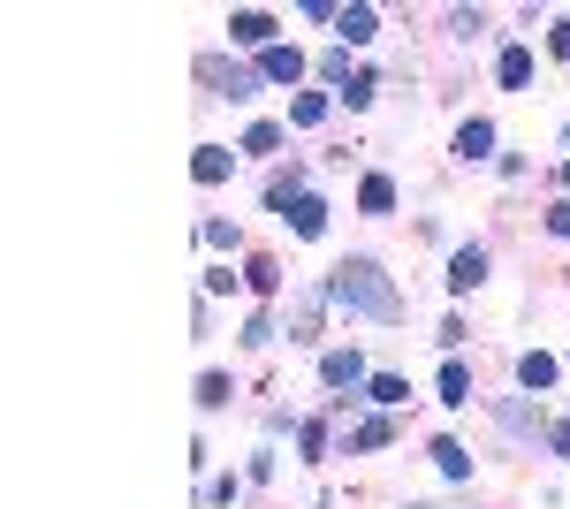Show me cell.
I'll use <instances>...</instances> for the list:
<instances>
[{"instance_id": "obj_1", "label": "cell", "mask_w": 570, "mask_h": 509, "mask_svg": "<svg viewBox=\"0 0 570 509\" xmlns=\"http://www.w3.org/2000/svg\"><path fill=\"white\" fill-rule=\"evenodd\" d=\"M327 304L351 312V320H373V327H395V320H403V297H395V282L373 258H343V266L327 274Z\"/></svg>"}, {"instance_id": "obj_2", "label": "cell", "mask_w": 570, "mask_h": 509, "mask_svg": "<svg viewBox=\"0 0 570 509\" xmlns=\"http://www.w3.org/2000/svg\"><path fill=\"white\" fill-rule=\"evenodd\" d=\"M480 282H487V252H480V244H464V252L449 258V297H472Z\"/></svg>"}, {"instance_id": "obj_3", "label": "cell", "mask_w": 570, "mask_h": 509, "mask_svg": "<svg viewBox=\"0 0 570 509\" xmlns=\"http://www.w3.org/2000/svg\"><path fill=\"white\" fill-rule=\"evenodd\" d=\"M228 39L236 46H274V16H266V8H236V16H228Z\"/></svg>"}, {"instance_id": "obj_4", "label": "cell", "mask_w": 570, "mask_h": 509, "mask_svg": "<svg viewBox=\"0 0 570 509\" xmlns=\"http://www.w3.org/2000/svg\"><path fill=\"white\" fill-rule=\"evenodd\" d=\"M320 381L327 388H357V381H373V373H365L357 350H327V358H320Z\"/></svg>"}, {"instance_id": "obj_5", "label": "cell", "mask_w": 570, "mask_h": 509, "mask_svg": "<svg viewBox=\"0 0 570 509\" xmlns=\"http://www.w3.org/2000/svg\"><path fill=\"white\" fill-rule=\"evenodd\" d=\"M259 77H266V85H297V77H305V53H297V46H266Z\"/></svg>"}, {"instance_id": "obj_6", "label": "cell", "mask_w": 570, "mask_h": 509, "mask_svg": "<svg viewBox=\"0 0 570 509\" xmlns=\"http://www.w3.org/2000/svg\"><path fill=\"white\" fill-rule=\"evenodd\" d=\"M487 153H494V123H487V115H472V123L456 129V160L472 168V160H487Z\"/></svg>"}, {"instance_id": "obj_7", "label": "cell", "mask_w": 570, "mask_h": 509, "mask_svg": "<svg viewBox=\"0 0 570 509\" xmlns=\"http://www.w3.org/2000/svg\"><path fill=\"white\" fill-rule=\"evenodd\" d=\"M556 373H563V365H556L548 350H525V358H518V388H525V395H540V388H556Z\"/></svg>"}, {"instance_id": "obj_8", "label": "cell", "mask_w": 570, "mask_h": 509, "mask_svg": "<svg viewBox=\"0 0 570 509\" xmlns=\"http://www.w3.org/2000/svg\"><path fill=\"white\" fill-rule=\"evenodd\" d=\"M494 77H502V91H525V85H532V46H502Z\"/></svg>"}, {"instance_id": "obj_9", "label": "cell", "mask_w": 570, "mask_h": 509, "mask_svg": "<svg viewBox=\"0 0 570 509\" xmlns=\"http://www.w3.org/2000/svg\"><path fill=\"white\" fill-rule=\"evenodd\" d=\"M206 77L220 85V99H259V85H266L259 69H214V61H206Z\"/></svg>"}, {"instance_id": "obj_10", "label": "cell", "mask_w": 570, "mask_h": 509, "mask_svg": "<svg viewBox=\"0 0 570 509\" xmlns=\"http://www.w3.org/2000/svg\"><path fill=\"white\" fill-rule=\"evenodd\" d=\"M228 168H236V153H228V145H198V160H190V175H198L206 190H214V183H228Z\"/></svg>"}, {"instance_id": "obj_11", "label": "cell", "mask_w": 570, "mask_h": 509, "mask_svg": "<svg viewBox=\"0 0 570 509\" xmlns=\"http://www.w3.org/2000/svg\"><path fill=\"white\" fill-rule=\"evenodd\" d=\"M282 221H289V228H297L305 244H312V236H327V206H320L312 190H305V198H297V206H289V213H282Z\"/></svg>"}, {"instance_id": "obj_12", "label": "cell", "mask_w": 570, "mask_h": 509, "mask_svg": "<svg viewBox=\"0 0 570 509\" xmlns=\"http://www.w3.org/2000/svg\"><path fill=\"white\" fill-rule=\"evenodd\" d=\"M335 31H343V46H373V39H381V16H373V8H343Z\"/></svg>"}, {"instance_id": "obj_13", "label": "cell", "mask_w": 570, "mask_h": 509, "mask_svg": "<svg viewBox=\"0 0 570 509\" xmlns=\"http://www.w3.org/2000/svg\"><path fill=\"white\" fill-rule=\"evenodd\" d=\"M365 395H373L381 411H395V403H411V381H403V373H373V381H365Z\"/></svg>"}, {"instance_id": "obj_14", "label": "cell", "mask_w": 570, "mask_h": 509, "mask_svg": "<svg viewBox=\"0 0 570 509\" xmlns=\"http://www.w3.org/2000/svg\"><path fill=\"white\" fill-rule=\"evenodd\" d=\"M434 464H441V479H472V457H464V441H434Z\"/></svg>"}, {"instance_id": "obj_15", "label": "cell", "mask_w": 570, "mask_h": 509, "mask_svg": "<svg viewBox=\"0 0 570 509\" xmlns=\"http://www.w3.org/2000/svg\"><path fill=\"white\" fill-rule=\"evenodd\" d=\"M357 206L365 213H395V183L389 175H365V183H357Z\"/></svg>"}, {"instance_id": "obj_16", "label": "cell", "mask_w": 570, "mask_h": 509, "mask_svg": "<svg viewBox=\"0 0 570 509\" xmlns=\"http://www.w3.org/2000/svg\"><path fill=\"white\" fill-rule=\"evenodd\" d=\"M441 403H449V411H456V403H472V373H464L456 358L441 365Z\"/></svg>"}, {"instance_id": "obj_17", "label": "cell", "mask_w": 570, "mask_h": 509, "mask_svg": "<svg viewBox=\"0 0 570 509\" xmlns=\"http://www.w3.org/2000/svg\"><path fill=\"white\" fill-rule=\"evenodd\" d=\"M297 198H305V175H297V168H289V175H274V183H266V206H282V213H289Z\"/></svg>"}, {"instance_id": "obj_18", "label": "cell", "mask_w": 570, "mask_h": 509, "mask_svg": "<svg viewBox=\"0 0 570 509\" xmlns=\"http://www.w3.org/2000/svg\"><path fill=\"white\" fill-rule=\"evenodd\" d=\"M289 123H297V129H320V123H327V99H320V91L289 99Z\"/></svg>"}, {"instance_id": "obj_19", "label": "cell", "mask_w": 570, "mask_h": 509, "mask_svg": "<svg viewBox=\"0 0 570 509\" xmlns=\"http://www.w3.org/2000/svg\"><path fill=\"white\" fill-rule=\"evenodd\" d=\"M198 244L206 252H236V221H198Z\"/></svg>"}, {"instance_id": "obj_20", "label": "cell", "mask_w": 570, "mask_h": 509, "mask_svg": "<svg viewBox=\"0 0 570 509\" xmlns=\"http://www.w3.org/2000/svg\"><path fill=\"white\" fill-rule=\"evenodd\" d=\"M244 282H252L259 297H274V290H282V266H274V258H252V266H244Z\"/></svg>"}, {"instance_id": "obj_21", "label": "cell", "mask_w": 570, "mask_h": 509, "mask_svg": "<svg viewBox=\"0 0 570 509\" xmlns=\"http://www.w3.org/2000/svg\"><path fill=\"white\" fill-rule=\"evenodd\" d=\"M389 441H395V425H389V419H365V425L351 433V449H389Z\"/></svg>"}, {"instance_id": "obj_22", "label": "cell", "mask_w": 570, "mask_h": 509, "mask_svg": "<svg viewBox=\"0 0 570 509\" xmlns=\"http://www.w3.org/2000/svg\"><path fill=\"white\" fill-rule=\"evenodd\" d=\"M282 137H289V129H282V123H252V129H244V153H274Z\"/></svg>"}, {"instance_id": "obj_23", "label": "cell", "mask_w": 570, "mask_h": 509, "mask_svg": "<svg viewBox=\"0 0 570 509\" xmlns=\"http://www.w3.org/2000/svg\"><path fill=\"white\" fill-rule=\"evenodd\" d=\"M373 91H381V77H373V69H357L351 85H343V107H373Z\"/></svg>"}, {"instance_id": "obj_24", "label": "cell", "mask_w": 570, "mask_h": 509, "mask_svg": "<svg viewBox=\"0 0 570 509\" xmlns=\"http://www.w3.org/2000/svg\"><path fill=\"white\" fill-rule=\"evenodd\" d=\"M228 395H236V388H228V373H206V381H198V411H220Z\"/></svg>"}, {"instance_id": "obj_25", "label": "cell", "mask_w": 570, "mask_h": 509, "mask_svg": "<svg viewBox=\"0 0 570 509\" xmlns=\"http://www.w3.org/2000/svg\"><path fill=\"white\" fill-rule=\"evenodd\" d=\"M297 441H305V464H320V457H327V425H320V419L297 425Z\"/></svg>"}, {"instance_id": "obj_26", "label": "cell", "mask_w": 570, "mask_h": 509, "mask_svg": "<svg viewBox=\"0 0 570 509\" xmlns=\"http://www.w3.org/2000/svg\"><path fill=\"white\" fill-rule=\"evenodd\" d=\"M320 77H327V85H351V77H357V69H351V46H335V53L320 61Z\"/></svg>"}, {"instance_id": "obj_27", "label": "cell", "mask_w": 570, "mask_h": 509, "mask_svg": "<svg viewBox=\"0 0 570 509\" xmlns=\"http://www.w3.org/2000/svg\"><path fill=\"white\" fill-rule=\"evenodd\" d=\"M244 342L266 350V342H274V312H252V320H244Z\"/></svg>"}, {"instance_id": "obj_28", "label": "cell", "mask_w": 570, "mask_h": 509, "mask_svg": "<svg viewBox=\"0 0 570 509\" xmlns=\"http://www.w3.org/2000/svg\"><path fill=\"white\" fill-rule=\"evenodd\" d=\"M502 425H510V433H532V425H540V411H525V403H502Z\"/></svg>"}, {"instance_id": "obj_29", "label": "cell", "mask_w": 570, "mask_h": 509, "mask_svg": "<svg viewBox=\"0 0 570 509\" xmlns=\"http://www.w3.org/2000/svg\"><path fill=\"white\" fill-rule=\"evenodd\" d=\"M480 23H487L480 8H456V16H449V31H456V39H480Z\"/></svg>"}, {"instance_id": "obj_30", "label": "cell", "mask_w": 570, "mask_h": 509, "mask_svg": "<svg viewBox=\"0 0 570 509\" xmlns=\"http://www.w3.org/2000/svg\"><path fill=\"white\" fill-rule=\"evenodd\" d=\"M548 236H570V198H556V206H548Z\"/></svg>"}, {"instance_id": "obj_31", "label": "cell", "mask_w": 570, "mask_h": 509, "mask_svg": "<svg viewBox=\"0 0 570 509\" xmlns=\"http://www.w3.org/2000/svg\"><path fill=\"white\" fill-rule=\"evenodd\" d=\"M548 449H556V457H570V419H563V425H548Z\"/></svg>"}, {"instance_id": "obj_32", "label": "cell", "mask_w": 570, "mask_h": 509, "mask_svg": "<svg viewBox=\"0 0 570 509\" xmlns=\"http://www.w3.org/2000/svg\"><path fill=\"white\" fill-rule=\"evenodd\" d=\"M548 53H570V16L556 23V31H548Z\"/></svg>"}, {"instance_id": "obj_33", "label": "cell", "mask_w": 570, "mask_h": 509, "mask_svg": "<svg viewBox=\"0 0 570 509\" xmlns=\"http://www.w3.org/2000/svg\"><path fill=\"white\" fill-rule=\"evenodd\" d=\"M563 198H570V160H563Z\"/></svg>"}, {"instance_id": "obj_34", "label": "cell", "mask_w": 570, "mask_h": 509, "mask_svg": "<svg viewBox=\"0 0 570 509\" xmlns=\"http://www.w3.org/2000/svg\"><path fill=\"white\" fill-rule=\"evenodd\" d=\"M563 145H570V123H563Z\"/></svg>"}]
</instances>
